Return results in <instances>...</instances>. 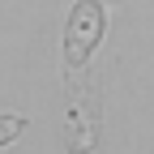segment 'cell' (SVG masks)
Segmentation results:
<instances>
[{
	"mask_svg": "<svg viewBox=\"0 0 154 154\" xmlns=\"http://www.w3.org/2000/svg\"><path fill=\"white\" fill-rule=\"evenodd\" d=\"M17 128H22V124H9V128H0V141H9V137H13Z\"/></svg>",
	"mask_w": 154,
	"mask_h": 154,
	"instance_id": "6da1fadb",
	"label": "cell"
}]
</instances>
